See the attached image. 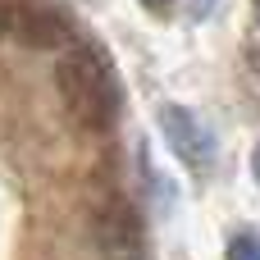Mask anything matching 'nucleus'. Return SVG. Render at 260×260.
<instances>
[{"label": "nucleus", "instance_id": "obj_1", "mask_svg": "<svg viewBox=\"0 0 260 260\" xmlns=\"http://www.w3.org/2000/svg\"><path fill=\"white\" fill-rule=\"evenodd\" d=\"M55 87L69 119L87 133H110L123 114V82L105 46L73 41L55 64Z\"/></svg>", "mask_w": 260, "mask_h": 260}, {"label": "nucleus", "instance_id": "obj_2", "mask_svg": "<svg viewBox=\"0 0 260 260\" xmlns=\"http://www.w3.org/2000/svg\"><path fill=\"white\" fill-rule=\"evenodd\" d=\"M91 238L105 260H146V219L128 197H110L96 210Z\"/></svg>", "mask_w": 260, "mask_h": 260}, {"label": "nucleus", "instance_id": "obj_3", "mask_svg": "<svg viewBox=\"0 0 260 260\" xmlns=\"http://www.w3.org/2000/svg\"><path fill=\"white\" fill-rule=\"evenodd\" d=\"M155 123H160L165 146H169L187 169H206V165L215 160V133L206 128V119H201L197 110H187V105H178V101H165V105L155 110Z\"/></svg>", "mask_w": 260, "mask_h": 260}, {"label": "nucleus", "instance_id": "obj_4", "mask_svg": "<svg viewBox=\"0 0 260 260\" xmlns=\"http://www.w3.org/2000/svg\"><path fill=\"white\" fill-rule=\"evenodd\" d=\"M14 32L23 46L32 50H69V37H73V18L64 14V5L55 0H18L14 5Z\"/></svg>", "mask_w": 260, "mask_h": 260}, {"label": "nucleus", "instance_id": "obj_5", "mask_svg": "<svg viewBox=\"0 0 260 260\" xmlns=\"http://www.w3.org/2000/svg\"><path fill=\"white\" fill-rule=\"evenodd\" d=\"M224 260H260V233H256V229L233 233V238H229V251H224Z\"/></svg>", "mask_w": 260, "mask_h": 260}, {"label": "nucleus", "instance_id": "obj_6", "mask_svg": "<svg viewBox=\"0 0 260 260\" xmlns=\"http://www.w3.org/2000/svg\"><path fill=\"white\" fill-rule=\"evenodd\" d=\"M215 5H219V0H183V9H187L192 23H201L206 14H215Z\"/></svg>", "mask_w": 260, "mask_h": 260}, {"label": "nucleus", "instance_id": "obj_7", "mask_svg": "<svg viewBox=\"0 0 260 260\" xmlns=\"http://www.w3.org/2000/svg\"><path fill=\"white\" fill-rule=\"evenodd\" d=\"M9 27H14V5H9V0H0V37H5Z\"/></svg>", "mask_w": 260, "mask_h": 260}, {"label": "nucleus", "instance_id": "obj_8", "mask_svg": "<svg viewBox=\"0 0 260 260\" xmlns=\"http://www.w3.org/2000/svg\"><path fill=\"white\" fill-rule=\"evenodd\" d=\"M142 9H151V14H169L174 9V0H137Z\"/></svg>", "mask_w": 260, "mask_h": 260}, {"label": "nucleus", "instance_id": "obj_9", "mask_svg": "<svg viewBox=\"0 0 260 260\" xmlns=\"http://www.w3.org/2000/svg\"><path fill=\"white\" fill-rule=\"evenodd\" d=\"M251 178H256V187H260V142H256V151H251Z\"/></svg>", "mask_w": 260, "mask_h": 260}, {"label": "nucleus", "instance_id": "obj_10", "mask_svg": "<svg viewBox=\"0 0 260 260\" xmlns=\"http://www.w3.org/2000/svg\"><path fill=\"white\" fill-rule=\"evenodd\" d=\"M251 9H256V32H260V0H251Z\"/></svg>", "mask_w": 260, "mask_h": 260}]
</instances>
